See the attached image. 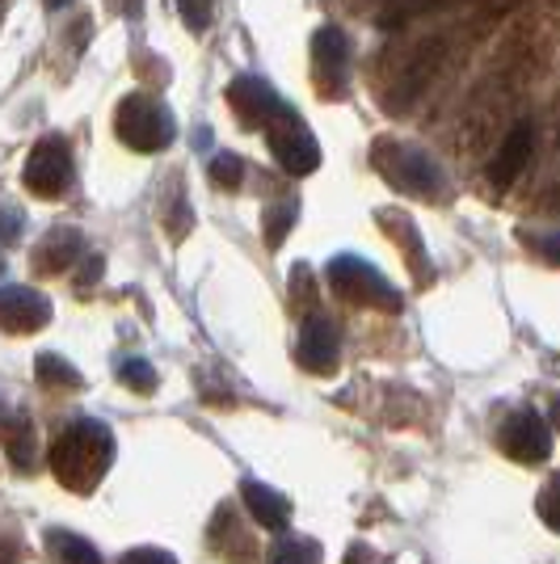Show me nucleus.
<instances>
[{
  "instance_id": "obj_1",
  "label": "nucleus",
  "mask_w": 560,
  "mask_h": 564,
  "mask_svg": "<svg viewBox=\"0 0 560 564\" xmlns=\"http://www.w3.org/2000/svg\"><path fill=\"white\" fill-rule=\"evenodd\" d=\"M110 464H115V434L97 417L72 422L51 447V471L72 494H94Z\"/></svg>"
},
{
  "instance_id": "obj_2",
  "label": "nucleus",
  "mask_w": 560,
  "mask_h": 564,
  "mask_svg": "<svg viewBox=\"0 0 560 564\" xmlns=\"http://www.w3.org/2000/svg\"><path fill=\"white\" fill-rule=\"evenodd\" d=\"M115 131L131 152H143V156L148 152H164L169 143L177 140V122L169 115V106L148 94H127L118 101Z\"/></svg>"
},
{
  "instance_id": "obj_3",
  "label": "nucleus",
  "mask_w": 560,
  "mask_h": 564,
  "mask_svg": "<svg viewBox=\"0 0 560 564\" xmlns=\"http://www.w3.org/2000/svg\"><path fill=\"white\" fill-rule=\"evenodd\" d=\"M329 286H333L346 304L379 307V312H400V307H405L397 286L384 279L371 261L351 258V253H342V258L329 261Z\"/></svg>"
},
{
  "instance_id": "obj_4",
  "label": "nucleus",
  "mask_w": 560,
  "mask_h": 564,
  "mask_svg": "<svg viewBox=\"0 0 560 564\" xmlns=\"http://www.w3.org/2000/svg\"><path fill=\"white\" fill-rule=\"evenodd\" d=\"M266 140H270V152H274V161H279L291 177H308L312 169H321V148L312 140V131H308V122L291 106H282L279 115L270 118L266 127Z\"/></svg>"
},
{
  "instance_id": "obj_5",
  "label": "nucleus",
  "mask_w": 560,
  "mask_h": 564,
  "mask_svg": "<svg viewBox=\"0 0 560 564\" xmlns=\"http://www.w3.org/2000/svg\"><path fill=\"white\" fill-rule=\"evenodd\" d=\"M22 186L34 198H60L72 186V148L60 135H43L30 148L22 169Z\"/></svg>"
},
{
  "instance_id": "obj_6",
  "label": "nucleus",
  "mask_w": 560,
  "mask_h": 564,
  "mask_svg": "<svg viewBox=\"0 0 560 564\" xmlns=\"http://www.w3.org/2000/svg\"><path fill=\"white\" fill-rule=\"evenodd\" d=\"M295 362L304 367L308 376H333L342 362V341L337 329L329 325L325 316H308L295 337Z\"/></svg>"
},
{
  "instance_id": "obj_7",
  "label": "nucleus",
  "mask_w": 560,
  "mask_h": 564,
  "mask_svg": "<svg viewBox=\"0 0 560 564\" xmlns=\"http://www.w3.org/2000/svg\"><path fill=\"white\" fill-rule=\"evenodd\" d=\"M502 451L518 464H543L552 455V434L539 413H514L502 425Z\"/></svg>"
},
{
  "instance_id": "obj_8",
  "label": "nucleus",
  "mask_w": 560,
  "mask_h": 564,
  "mask_svg": "<svg viewBox=\"0 0 560 564\" xmlns=\"http://www.w3.org/2000/svg\"><path fill=\"white\" fill-rule=\"evenodd\" d=\"M51 325V300L30 286H0V329L39 333Z\"/></svg>"
},
{
  "instance_id": "obj_9",
  "label": "nucleus",
  "mask_w": 560,
  "mask_h": 564,
  "mask_svg": "<svg viewBox=\"0 0 560 564\" xmlns=\"http://www.w3.org/2000/svg\"><path fill=\"white\" fill-rule=\"evenodd\" d=\"M384 177L405 194H443L446 189L439 165L418 148H392V169H384Z\"/></svg>"
},
{
  "instance_id": "obj_10",
  "label": "nucleus",
  "mask_w": 560,
  "mask_h": 564,
  "mask_svg": "<svg viewBox=\"0 0 560 564\" xmlns=\"http://www.w3.org/2000/svg\"><path fill=\"white\" fill-rule=\"evenodd\" d=\"M312 64L321 76V89L342 94L346 89V68H351V39L337 25H321L312 39Z\"/></svg>"
},
{
  "instance_id": "obj_11",
  "label": "nucleus",
  "mask_w": 560,
  "mask_h": 564,
  "mask_svg": "<svg viewBox=\"0 0 560 564\" xmlns=\"http://www.w3.org/2000/svg\"><path fill=\"white\" fill-rule=\"evenodd\" d=\"M228 101H233L236 118H240L245 127H266V122L287 106V101H282L266 80H257V76H236L233 85H228Z\"/></svg>"
},
{
  "instance_id": "obj_12",
  "label": "nucleus",
  "mask_w": 560,
  "mask_h": 564,
  "mask_svg": "<svg viewBox=\"0 0 560 564\" xmlns=\"http://www.w3.org/2000/svg\"><path fill=\"white\" fill-rule=\"evenodd\" d=\"M531 152H536V122H518L510 135H506V143H502V152L493 156V186L506 189L527 169V161H531Z\"/></svg>"
},
{
  "instance_id": "obj_13",
  "label": "nucleus",
  "mask_w": 560,
  "mask_h": 564,
  "mask_svg": "<svg viewBox=\"0 0 560 564\" xmlns=\"http://www.w3.org/2000/svg\"><path fill=\"white\" fill-rule=\"evenodd\" d=\"M240 501H245V510L254 518L257 527H266V531H287V522H291V501L279 494V489H270V485H261V480H245L240 485Z\"/></svg>"
},
{
  "instance_id": "obj_14",
  "label": "nucleus",
  "mask_w": 560,
  "mask_h": 564,
  "mask_svg": "<svg viewBox=\"0 0 560 564\" xmlns=\"http://www.w3.org/2000/svg\"><path fill=\"white\" fill-rule=\"evenodd\" d=\"M80 258H85V236L76 232V228H55V232L34 249V265H39L43 274L72 270Z\"/></svg>"
},
{
  "instance_id": "obj_15",
  "label": "nucleus",
  "mask_w": 560,
  "mask_h": 564,
  "mask_svg": "<svg viewBox=\"0 0 560 564\" xmlns=\"http://www.w3.org/2000/svg\"><path fill=\"white\" fill-rule=\"evenodd\" d=\"M379 224H384V228H392V240L405 245V253H409V261H413V274H418V286H430L434 265H430L426 249H421V236H418V228H413V219H409V215H400V212H379Z\"/></svg>"
},
{
  "instance_id": "obj_16",
  "label": "nucleus",
  "mask_w": 560,
  "mask_h": 564,
  "mask_svg": "<svg viewBox=\"0 0 560 564\" xmlns=\"http://www.w3.org/2000/svg\"><path fill=\"white\" fill-rule=\"evenodd\" d=\"M34 376H39V383L51 388V392H80V388H85V376L72 367L68 358H60V354H51V350H43L34 358Z\"/></svg>"
},
{
  "instance_id": "obj_17",
  "label": "nucleus",
  "mask_w": 560,
  "mask_h": 564,
  "mask_svg": "<svg viewBox=\"0 0 560 564\" xmlns=\"http://www.w3.org/2000/svg\"><path fill=\"white\" fill-rule=\"evenodd\" d=\"M47 543L64 564H101V552H97L94 543L72 535V531H47Z\"/></svg>"
},
{
  "instance_id": "obj_18",
  "label": "nucleus",
  "mask_w": 560,
  "mask_h": 564,
  "mask_svg": "<svg viewBox=\"0 0 560 564\" xmlns=\"http://www.w3.org/2000/svg\"><path fill=\"white\" fill-rule=\"evenodd\" d=\"M266 564H321V543L304 540V535H282V540L270 547Z\"/></svg>"
},
{
  "instance_id": "obj_19",
  "label": "nucleus",
  "mask_w": 560,
  "mask_h": 564,
  "mask_svg": "<svg viewBox=\"0 0 560 564\" xmlns=\"http://www.w3.org/2000/svg\"><path fill=\"white\" fill-rule=\"evenodd\" d=\"M295 215H300V207H295V198H279L274 207H266V240H270V249H279L282 240H287V232L295 228Z\"/></svg>"
},
{
  "instance_id": "obj_20",
  "label": "nucleus",
  "mask_w": 560,
  "mask_h": 564,
  "mask_svg": "<svg viewBox=\"0 0 560 564\" xmlns=\"http://www.w3.org/2000/svg\"><path fill=\"white\" fill-rule=\"evenodd\" d=\"M4 451H9V459H13L18 471L34 468V430H30V422H13L9 438H4Z\"/></svg>"
},
{
  "instance_id": "obj_21",
  "label": "nucleus",
  "mask_w": 560,
  "mask_h": 564,
  "mask_svg": "<svg viewBox=\"0 0 560 564\" xmlns=\"http://www.w3.org/2000/svg\"><path fill=\"white\" fill-rule=\"evenodd\" d=\"M118 383L131 388V392H140V397H152V392H157V371H152L148 358H127V362L118 367Z\"/></svg>"
},
{
  "instance_id": "obj_22",
  "label": "nucleus",
  "mask_w": 560,
  "mask_h": 564,
  "mask_svg": "<svg viewBox=\"0 0 560 564\" xmlns=\"http://www.w3.org/2000/svg\"><path fill=\"white\" fill-rule=\"evenodd\" d=\"M207 173H211V182L219 189H236L240 182H245V161L236 156V152H215L211 156V165H207Z\"/></svg>"
},
{
  "instance_id": "obj_23",
  "label": "nucleus",
  "mask_w": 560,
  "mask_h": 564,
  "mask_svg": "<svg viewBox=\"0 0 560 564\" xmlns=\"http://www.w3.org/2000/svg\"><path fill=\"white\" fill-rule=\"evenodd\" d=\"M164 228H169V236H173V240H182V236L194 228V212L186 207V198H182V194L173 198V212L164 215Z\"/></svg>"
},
{
  "instance_id": "obj_24",
  "label": "nucleus",
  "mask_w": 560,
  "mask_h": 564,
  "mask_svg": "<svg viewBox=\"0 0 560 564\" xmlns=\"http://www.w3.org/2000/svg\"><path fill=\"white\" fill-rule=\"evenodd\" d=\"M177 13L190 30H207L211 25V0H177Z\"/></svg>"
},
{
  "instance_id": "obj_25",
  "label": "nucleus",
  "mask_w": 560,
  "mask_h": 564,
  "mask_svg": "<svg viewBox=\"0 0 560 564\" xmlns=\"http://www.w3.org/2000/svg\"><path fill=\"white\" fill-rule=\"evenodd\" d=\"M118 564H177V556L164 547H131Z\"/></svg>"
},
{
  "instance_id": "obj_26",
  "label": "nucleus",
  "mask_w": 560,
  "mask_h": 564,
  "mask_svg": "<svg viewBox=\"0 0 560 564\" xmlns=\"http://www.w3.org/2000/svg\"><path fill=\"white\" fill-rule=\"evenodd\" d=\"M80 270H85V274L76 279V291H80V295H89V286H97V282H101L106 258H101V253H94V258H80Z\"/></svg>"
},
{
  "instance_id": "obj_27",
  "label": "nucleus",
  "mask_w": 560,
  "mask_h": 564,
  "mask_svg": "<svg viewBox=\"0 0 560 564\" xmlns=\"http://www.w3.org/2000/svg\"><path fill=\"white\" fill-rule=\"evenodd\" d=\"M539 518H543V522L557 531V522H560V518H557V480H548V489L539 494Z\"/></svg>"
},
{
  "instance_id": "obj_28",
  "label": "nucleus",
  "mask_w": 560,
  "mask_h": 564,
  "mask_svg": "<svg viewBox=\"0 0 560 564\" xmlns=\"http://www.w3.org/2000/svg\"><path fill=\"white\" fill-rule=\"evenodd\" d=\"M527 245H539V253L548 261H557V236H543V240H536V236H527Z\"/></svg>"
},
{
  "instance_id": "obj_29",
  "label": "nucleus",
  "mask_w": 560,
  "mask_h": 564,
  "mask_svg": "<svg viewBox=\"0 0 560 564\" xmlns=\"http://www.w3.org/2000/svg\"><path fill=\"white\" fill-rule=\"evenodd\" d=\"M115 9L122 13V18H131V22H136V18L143 13V0H115Z\"/></svg>"
},
{
  "instance_id": "obj_30",
  "label": "nucleus",
  "mask_w": 560,
  "mask_h": 564,
  "mask_svg": "<svg viewBox=\"0 0 560 564\" xmlns=\"http://www.w3.org/2000/svg\"><path fill=\"white\" fill-rule=\"evenodd\" d=\"M346 564H371V547H363V543H354L351 556H346Z\"/></svg>"
},
{
  "instance_id": "obj_31",
  "label": "nucleus",
  "mask_w": 560,
  "mask_h": 564,
  "mask_svg": "<svg viewBox=\"0 0 560 564\" xmlns=\"http://www.w3.org/2000/svg\"><path fill=\"white\" fill-rule=\"evenodd\" d=\"M64 4H72V0H47V9H64Z\"/></svg>"
},
{
  "instance_id": "obj_32",
  "label": "nucleus",
  "mask_w": 560,
  "mask_h": 564,
  "mask_svg": "<svg viewBox=\"0 0 560 564\" xmlns=\"http://www.w3.org/2000/svg\"><path fill=\"white\" fill-rule=\"evenodd\" d=\"M0 564H9V552H0Z\"/></svg>"
}]
</instances>
